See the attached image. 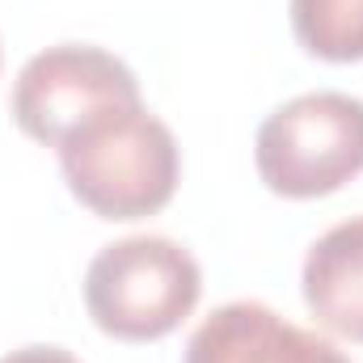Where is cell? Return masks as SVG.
Here are the masks:
<instances>
[{
    "label": "cell",
    "instance_id": "obj_1",
    "mask_svg": "<svg viewBox=\"0 0 363 363\" xmlns=\"http://www.w3.org/2000/svg\"><path fill=\"white\" fill-rule=\"evenodd\" d=\"M60 174L93 216L144 220L178 194L182 148L144 101L106 106L60 144Z\"/></svg>",
    "mask_w": 363,
    "mask_h": 363
},
{
    "label": "cell",
    "instance_id": "obj_2",
    "mask_svg": "<svg viewBox=\"0 0 363 363\" xmlns=\"http://www.w3.org/2000/svg\"><path fill=\"white\" fill-rule=\"evenodd\" d=\"M203 300L194 254L169 237H127L85 271V308L93 325L118 342H157L174 334Z\"/></svg>",
    "mask_w": 363,
    "mask_h": 363
},
{
    "label": "cell",
    "instance_id": "obj_3",
    "mask_svg": "<svg viewBox=\"0 0 363 363\" xmlns=\"http://www.w3.org/2000/svg\"><path fill=\"white\" fill-rule=\"evenodd\" d=\"M254 165L271 194L325 199L363 174V101L338 89L300 93L271 110L254 140Z\"/></svg>",
    "mask_w": 363,
    "mask_h": 363
},
{
    "label": "cell",
    "instance_id": "obj_4",
    "mask_svg": "<svg viewBox=\"0 0 363 363\" xmlns=\"http://www.w3.org/2000/svg\"><path fill=\"white\" fill-rule=\"evenodd\" d=\"M127 101H144V97L135 72L118 55L85 43H64L26 60V68L13 81L9 114L21 127V135L60 148L85 118Z\"/></svg>",
    "mask_w": 363,
    "mask_h": 363
},
{
    "label": "cell",
    "instance_id": "obj_5",
    "mask_svg": "<svg viewBox=\"0 0 363 363\" xmlns=\"http://www.w3.org/2000/svg\"><path fill=\"white\" fill-rule=\"evenodd\" d=\"M182 363H351L330 338L291 325L258 300L216 308L186 342Z\"/></svg>",
    "mask_w": 363,
    "mask_h": 363
},
{
    "label": "cell",
    "instance_id": "obj_6",
    "mask_svg": "<svg viewBox=\"0 0 363 363\" xmlns=\"http://www.w3.org/2000/svg\"><path fill=\"white\" fill-rule=\"evenodd\" d=\"M300 291L321 330L363 342V216L334 224L313 241Z\"/></svg>",
    "mask_w": 363,
    "mask_h": 363
},
{
    "label": "cell",
    "instance_id": "obj_7",
    "mask_svg": "<svg viewBox=\"0 0 363 363\" xmlns=\"http://www.w3.org/2000/svg\"><path fill=\"white\" fill-rule=\"evenodd\" d=\"M296 43L325 64L363 60V0H291Z\"/></svg>",
    "mask_w": 363,
    "mask_h": 363
},
{
    "label": "cell",
    "instance_id": "obj_8",
    "mask_svg": "<svg viewBox=\"0 0 363 363\" xmlns=\"http://www.w3.org/2000/svg\"><path fill=\"white\" fill-rule=\"evenodd\" d=\"M0 363H81V359L68 355V351H60V347H21V351L4 355Z\"/></svg>",
    "mask_w": 363,
    "mask_h": 363
}]
</instances>
